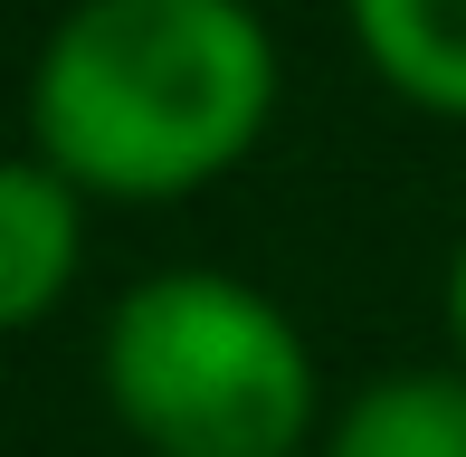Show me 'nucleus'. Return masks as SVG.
<instances>
[{
  "mask_svg": "<svg viewBox=\"0 0 466 457\" xmlns=\"http://www.w3.org/2000/svg\"><path fill=\"white\" fill-rule=\"evenodd\" d=\"M286 96L258 0H76L29 57V153L86 200H190L267 143Z\"/></svg>",
  "mask_w": 466,
  "mask_h": 457,
  "instance_id": "nucleus-1",
  "label": "nucleus"
},
{
  "mask_svg": "<svg viewBox=\"0 0 466 457\" xmlns=\"http://www.w3.org/2000/svg\"><path fill=\"white\" fill-rule=\"evenodd\" d=\"M96 381L143 457H305L314 352L267 286L228 267H153L105 305Z\"/></svg>",
  "mask_w": 466,
  "mask_h": 457,
  "instance_id": "nucleus-2",
  "label": "nucleus"
},
{
  "mask_svg": "<svg viewBox=\"0 0 466 457\" xmlns=\"http://www.w3.org/2000/svg\"><path fill=\"white\" fill-rule=\"evenodd\" d=\"M76 267H86V191L38 153H0V334L48 324Z\"/></svg>",
  "mask_w": 466,
  "mask_h": 457,
  "instance_id": "nucleus-3",
  "label": "nucleus"
},
{
  "mask_svg": "<svg viewBox=\"0 0 466 457\" xmlns=\"http://www.w3.org/2000/svg\"><path fill=\"white\" fill-rule=\"evenodd\" d=\"M343 19L400 106L466 124V0H343Z\"/></svg>",
  "mask_w": 466,
  "mask_h": 457,
  "instance_id": "nucleus-4",
  "label": "nucleus"
},
{
  "mask_svg": "<svg viewBox=\"0 0 466 457\" xmlns=\"http://www.w3.org/2000/svg\"><path fill=\"white\" fill-rule=\"evenodd\" d=\"M314 457H466V362L380 371L324 420Z\"/></svg>",
  "mask_w": 466,
  "mask_h": 457,
  "instance_id": "nucleus-5",
  "label": "nucleus"
},
{
  "mask_svg": "<svg viewBox=\"0 0 466 457\" xmlns=\"http://www.w3.org/2000/svg\"><path fill=\"white\" fill-rule=\"evenodd\" d=\"M438 315H448V343H457V362H466V239L448 248V286H438Z\"/></svg>",
  "mask_w": 466,
  "mask_h": 457,
  "instance_id": "nucleus-6",
  "label": "nucleus"
}]
</instances>
